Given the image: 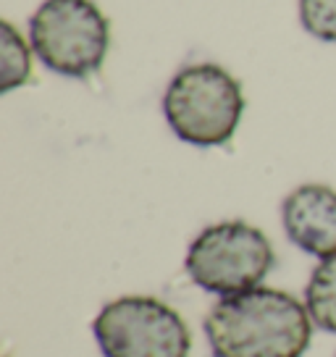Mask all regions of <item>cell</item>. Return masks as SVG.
Returning <instances> with one entry per match:
<instances>
[{"label": "cell", "instance_id": "obj_1", "mask_svg": "<svg viewBox=\"0 0 336 357\" xmlns=\"http://www.w3.org/2000/svg\"><path fill=\"white\" fill-rule=\"evenodd\" d=\"M202 328L213 357H303L315 326L294 294L255 287L221 297Z\"/></svg>", "mask_w": 336, "mask_h": 357}, {"label": "cell", "instance_id": "obj_2", "mask_svg": "<svg viewBox=\"0 0 336 357\" xmlns=\"http://www.w3.org/2000/svg\"><path fill=\"white\" fill-rule=\"evenodd\" d=\"M242 113V84L218 63H190L179 68L163 92L168 129L192 147H221L231 142Z\"/></svg>", "mask_w": 336, "mask_h": 357}, {"label": "cell", "instance_id": "obj_3", "mask_svg": "<svg viewBox=\"0 0 336 357\" xmlns=\"http://www.w3.org/2000/svg\"><path fill=\"white\" fill-rule=\"evenodd\" d=\"M276 252L270 239L247 221H218L205 226L190 242L184 271L208 294L231 297L263 287Z\"/></svg>", "mask_w": 336, "mask_h": 357}, {"label": "cell", "instance_id": "obj_4", "mask_svg": "<svg viewBox=\"0 0 336 357\" xmlns=\"http://www.w3.org/2000/svg\"><path fill=\"white\" fill-rule=\"evenodd\" d=\"M29 43L53 74L87 79L108 58L111 22L95 0H45L29 19Z\"/></svg>", "mask_w": 336, "mask_h": 357}, {"label": "cell", "instance_id": "obj_5", "mask_svg": "<svg viewBox=\"0 0 336 357\" xmlns=\"http://www.w3.org/2000/svg\"><path fill=\"white\" fill-rule=\"evenodd\" d=\"M102 357H190L187 321L158 297L126 294L108 302L92 321Z\"/></svg>", "mask_w": 336, "mask_h": 357}, {"label": "cell", "instance_id": "obj_6", "mask_svg": "<svg viewBox=\"0 0 336 357\" xmlns=\"http://www.w3.org/2000/svg\"><path fill=\"white\" fill-rule=\"evenodd\" d=\"M281 223L294 247L323 260L336 255V190L300 184L281 202Z\"/></svg>", "mask_w": 336, "mask_h": 357}, {"label": "cell", "instance_id": "obj_7", "mask_svg": "<svg viewBox=\"0 0 336 357\" xmlns=\"http://www.w3.org/2000/svg\"><path fill=\"white\" fill-rule=\"evenodd\" d=\"M303 302L315 328H321L326 334H336V255L323 257L313 268Z\"/></svg>", "mask_w": 336, "mask_h": 357}, {"label": "cell", "instance_id": "obj_8", "mask_svg": "<svg viewBox=\"0 0 336 357\" xmlns=\"http://www.w3.org/2000/svg\"><path fill=\"white\" fill-rule=\"evenodd\" d=\"M32 43L11 22H0V92H13L32 79Z\"/></svg>", "mask_w": 336, "mask_h": 357}, {"label": "cell", "instance_id": "obj_9", "mask_svg": "<svg viewBox=\"0 0 336 357\" xmlns=\"http://www.w3.org/2000/svg\"><path fill=\"white\" fill-rule=\"evenodd\" d=\"M297 13L310 37L336 45V0H297Z\"/></svg>", "mask_w": 336, "mask_h": 357}]
</instances>
